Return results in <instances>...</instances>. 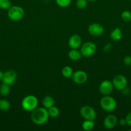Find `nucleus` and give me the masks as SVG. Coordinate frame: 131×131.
<instances>
[{
    "label": "nucleus",
    "mask_w": 131,
    "mask_h": 131,
    "mask_svg": "<svg viewBox=\"0 0 131 131\" xmlns=\"http://www.w3.org/2000/svg\"><path fill=\"white\" fill-rule=\"evenodd\" d=\"M49 116L48 110L45 107H37L32 111L31 120L36 125H43L48 120Z\"/></svg>",
    "instance_id": "obj_1"
},
{
    "label": "nucleus",
    "mask_w": 131,
    "mask_h": 131,
    "mask_svg": "<svg viewBox=\"0 0 131 131\" xmlns=\"http://www.w3.org/2000/svg\"><path fill=\"white\" fill-rule=\"evenodd\" d=\"M38 99L33 95H27L22 100L21 106L26 111H31L37 108L38 106Z\"/></svg>",
    "instance_id": "obj_2"
},
{
    "label": "nucleus",
    "mask_w": 131,
    "mask_h": 131,
    "mask_svg": "<svg viewBox=\"0 0 131 131\" xmlns=\"http://www.w3.org/2000/svg\"><path fill=\"white\" fill-rule=\"evenodd\" d=\"M8 17L13 21H19L24 16V10L19 6H11L8 9Z\"/></svg>",
    "instance_id": "obj_3"
},
{
    "label": "nucleus",
    "mask_w": 131,
    "mask_h": 131,
    "mask_svg": "<svg viewBox=\"0 0 131 131\" xmlns=\"http://www.w3.org/2000/svg\"><path fill=\"white\" fill-rule=\"evenodd\" d=\"M100 105L101 108L108 112L113 111L117 107L116 101L110 96L105 95L101 99Z\"/></svg>",
    "instance_id": "obj_4"
},
{
    "label": "nucleus",
    "mask_w": 131,
    "mask_h": 131,
    "mask_svg": "<svg viewBox=\"0 0 131 131\" xmlns=\"http://www.w3.org/2000/svg\"><path fill=\"white\" fill-rule=\"evenodd\" d=\"M96 49H97V47L95 43L87 42L81 46L80 52L82 54V56L84 57H90L96 52Z\"/></svg>",
    "instance_id": "obj_5"
},
{
    "label": "nucleus",
    "mask_w": 131,
    "mask_h": 131,
    "mask_svg": "<svg viewBox=\"0 0 131 131\" xmlns=\"http://www.w3.org/2000/svg\"><path fill=\"white\" fill-rule=\"evenodd\" d=\"M114 88L118 90H121L126 88L127 86V79L125 75L122 74H118L116 75L112 81Z\"/></svg>",
    "instance_id": "obj_6"
},
{
    "label": "nucleus",
    "mask_w": 131,
    "mask_h": 131,
    "mask_svg": "<svg viewBox=\"0 0 131 131\" xmlns=\"http://www.w3.org/2000/svg\"><path fill=\"white\" fill-rule=\"evenodd\" d=\"M80 113L85 120H95L96 117V113L92 107L89 106H83L81 107Z\"/></svg>",
    "instance_id": "obj_7"
},
{
    "label": "nucleus",
    "mask_w": 131,
    "mask_h": 131,
    "mask_svg": "<svg viewBox=\"0 0 131 131\" xmlns=\"http://www.w3.org/2000/svg\"><path fill=\"white\" fill-rule=\"evenodd\" d=\"M114 86L112 81L109 80H104L99 86V91L104 95H108L113 92Z\"/></svg>",
    "instance_id": "obj_8"
},
{
    "label": "nucleus",
    "mask_w": 131,
    "mask_h": 131,
    "mask_svg": "<svg viewBox=\"0 0 131 131\" xmlns=\"http://www.w3.org/2000/svg\"><path fill=\"white\" fill-rule=\"evenodd\" d=\"M71 78L74 83L78 84H82L87 81L88 77L86 72L83 70H77L75 72H73Z\"/></svg>",
    "instance_id": "obj_9"
},
{
    "label": "nucleus",
    "mask_w": 131,
    "mask_h": 131,
    "mask_svg": "<svg viewBox=\"0 0 131 131\" xmlns=\"http://www.w3.org/2000/svg\"><path fill=\"white\" fill-rule=\"evenodd\" d=\"M17 79V73L14 70H8L4 72L3 83L9 86H12L15 84Z\"/></svg>",
    "instance_id": "obj_10"
},
{
    "label": "nucleus",
    "mask_w": 131,
    "mask_h": 131,
    "mask_svg": "<svg viewBox=\"0 0 131 131\" xmlns=\"http://www.w3.org/2000/svg\"><path fill=\"white\" fill-rule=\"evenodd\" d=\"M88 32L90 35L95 37L101 35L104 32V28L99 23H92L88 27Z\"/></svg>",
    "instance_id": "obj_11"
},
{
    "label": "nucleus",
    "mask_w": 131,
    "mask_h": 131,
    "mask_svg": "<svg viewBox=\"0 0 131 131\" xmlns=\"http://www.w3.org/2000/svg\"><path fill=\"white\" fill-rule=\"evenodd\" d=\"M118 118L114 115H109L105 118L104 120V125L107 129H112L118 124Z\"/></svg>",
    "instance_id": "obj_12"
},
{
    "label": "nucleus",
    "mask_w": 131,
    "mask_h": 131,
    "mask_svg": "<svg viewBox=\"0 0 131 131\" xmlns=\"http://www.w3.org/2000/svg\"><path fill=\"white\" fill-rule=\"evenodd\" d=\"M82 44V38L78 35L75 34L72 35L68 40V45L71 49L79 48Z\"/></svg>",
    "instance_id": "obj_13"
},
{
    "label": "nucleus",
    "mask_w": 131,
    "mask_h": 131,
    "mask_svg": "<svg viewBox=\"0 0 131 131\" xmlns=\"http://www.w3.org/2000/svg\"><path fill=\"white\" fill-rule=\"evenodd\" d=\"M110 38L114 41H119L123 37V33L120 28H116L113 29L110 34Z\"/></svg>",
    "instance_id": "obj_14"
},
{
    "label": "nucleus",
    "mask_w": 131,
    "mask_h": 131,
    "mask_svg": "<svg viewBox=\"0 0 131 131\" xmlns=\"http://www.w3.org/2000/svg\"><path fill=\"white\" fill-rule=\"evenodd\" d=\"M68 57L73 61H78L80 60L82 57V54L80 51L77 50V49H72L68 52Z\"/></svg>",
    "instance_id": "obj_15"
},
{
    "label": "nucleus",
    "mask_w": 131,
    "mask_h": 131,
    "mask_svg": "<svg viewBox=\"0 0 131 131\" xmlns=\"http://www.w3.org/2000/svg\"><path fill=\"white\" fill-rule=\"evenodd\" d=\"M42 105H43L44 107L48 110L55 105V100L51 96H46L45 97H44L43 100H42Z\"/></svg>",
    "instance_id": "obj_16"
},
{
    "label": "nucleus",
    "mask_w": 131,
    "mask_h": 131,
    "mask_svg": "<svg viewBox=\"0 0 131 131\" xmlns=\"http://www.w3.org/2000/svg\"><path fill=\"white\" fill-rule=\"evenodd\" d=\"M82 129L86 131H90L92 130L95 127V122L91 120H85L82 123Z\"/></svg>",
    "instance_id": "obj_17"
},
{
    "label": "nucleus",
    "mask_w": 131,
    "mask_h": 131,
    "mask_svg": "<svg viewBox=\"0 0 131 131\" xmlns=\"http://www.w3.org/2000/svg\"><path fill=\"white\" fill-rule=\"evenodd\" d=\"M73 74V69L69 66H65L62 69V74L66 78H70Z\"/></svg>",
    "instance_id": "obj_18"
},
{
    "label": "nucleus",
    "mask_w": 131,
    "mask_h": 131,
    "mask_svg": "<svg viewBox=\"0 0 131 131\" xmlns=\"http://www.w3.org/2000/svg\"><path fill=\"white\" fill-rule=\"evenodd\" d=\"M48 111L50 117L53 118H54L58 117L59 114H60V110H59V109L55 106L48 109Z\"/></svg>",
    "instance_id": "obj_19"
},
{
    "label": "nucleus",
    "mask_w": 131,
    "mask_h": 131,
    "mask_svg": "<svg viewBox=\"0 0 131 131\" xmlns=\"http://www.w3.org/2000/svg\"><path fill=\"white\" fill-rule=\"evenodd\" d=\"M10 92V86L3 83L0 86V95L2 96H6Z\"/></svg>",
    "instance_id": "obj_20"
},
{
    "label": "nucleus",
    "mask_w": 131,
    "mask_h": 131,
    "mask_svg": "<svg viewBox=\"0 0 131 131\" xmlns=\"http://www.w3.org/2000/svg\"><path fill=\"white\" fill-rule=\"evenodd\" d=\"M10 108V103L6 99L0 100V111H6Z\"/></svg>",
    "instance_id": "obj_21"
},
{
    "label": "nucleus",
    "mask_w": 131,
    "mask_h": 131,
    "mask_svg": "<svg viewBox=\"0 0 131 131\" xmlns=\"http://www.w3.org/2000/svg\"><path fill=\"white\" fill-rule=\"evenodd\" d=\"M72 0H55L57 5L62 8H66L69 6Z\"/></svg>",
    "instance_id": "obj_22"
},
{
    "label": "nucleus",
    "mask_w": 131,
    "mask_h": 131,
    "mask_svg": "<svg viewBox=\"0 0 131 131\" xmlns=\"http://www.w3.org/2000/svg\"><path fill=\"white\" fill-rule=\"evenodd\" d=\"M10 0H0V8L3 10H8L11 6Z\"/></svg>",
    "instance_id": "obj_23"
},
{
    "label": "nucleus",
    "mask_w": 131,
    "mask_h": 131,
    "mask_svg": "<svg viewBox=\"0 0 131 131\" xmlns=\"http://www.w3.org/2000/svg\"><path fill=\"white\" fill-rule=\"evenodd\" d=\"M122 20L125 22H129L131 20V12L128 10H125L121 13V15Z\"/></svg>",
    "instance_id": "obj_24"
},
{
    "label": "nucleus",
    "mask_w": 131,
    "mask_h": 131,
    "mask_svg": "<svg viewBox=\"0 0 131 131\" xmlns=\"http://www.w3.org/2000/svg\"><path fill=\"white\" fill-rule=\"evenodd\" d=\"M87 5V0H77L76 6L78 9H84Z\"/></svg>",
    "instance_id": "obj_25"
},
{
    "label": "nucleus",
    "mask_w": 131,
    "mask_h": 131,
    "mask_svg": "<svg viewBox=\"0 0 131 131\" xmlns=\"http://www.w3.org/2000/svg\"><path fill=\"white\" fill-rule=\"evenodd\" d=\"M123 63L126 66H131V56H126L123 58Z\"/></svg>",
    "instance_id": "obj_26"
},
{
    "label": "nucleus",
    "mask_w": 131,
    "mask_h": 131,
    "mask_svg": "<svg viewBox=\"0 0 131 131\" xmlns=\"http://www.w3.org/2000/svg\"><path fill=\"white\" fill-rule=\"evenodd\" d=\"M125 120L127 121V124L131 127V112L128 113L125 117Z\"/></svg>",
    "instance_id": "obj_27"
},
{
    "label": "nucleus",
    "mask_w": 131,
    "mask_h": 131,
    "mask_svg": "<svg viewBox=\"0 0 131 131\" xmlns=\"http://www.w3.org/2000/svg\"><path fill=\"white\" fill-rule=\"evenodd\" d=\"M111 47H112V45H111V43H106V44L105 45V46H104L103 51H104V52H107V51H109V50L110 49Z\"/></svg>",
    "instance_id": "obj_28"
},
{
    "label": "nucleus",
    "mask_w": 131,
    "mask_h": 131,
    "mask_svg": "<svg viewBox=\"0 0 131 131\" xmlns=\"http://www.w3.org/2000/svg\"><path fill=\"white\" fill-rule=\"evenodd\" d=\"M119 124L121 126H125V125H127V121H126L125 118H122L119 121Z\"/></svg>",
    "instance_id": "obj_29"
},
{
    "label": "nucleus",
    "mask_w": 131,
    "mask_h": 131,
    "mask_svg": "<svg viewBox=\"0 0 131 131\" xmlns=\"http://www.w3.org/2000/svg\"><path fill=\"white\" fill-rule=\"evenodd\" d=\"M3 77H4V72H3L1 71L0 70V82L3 81Z\"/></svg>",
    "instance_id": "obj_30"
},
{
    "label": "nucleus",
    "mask_w": 131,
    "mask_h": 131,
    "mask_svg": "<svg viewBox=\"0 0 131 131\" xmlns=\"http://www.w3.org/2000/svg\"><path fill=\"white\" fill-rule=\"evenodd\" d=\"M87 1H97V0H87Z\"/></svg>",
    "instance_id": "obj_31"
}]
</instances>
